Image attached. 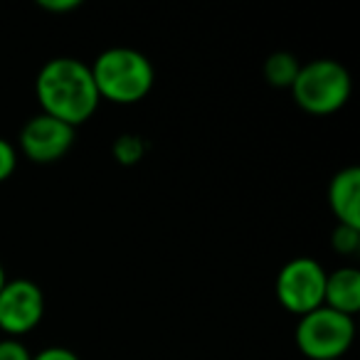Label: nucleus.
Segmentation results:
<instances>
[{
    "instance_id": "obj_16",
    "label": "nucleus",
    "mask_w": 360,
    "mask_h": 360,
    "mask_svg": "<svg viewBox=\"0 0 360 360\" xmlns=\"http://www.w3.org/2000/svg\"><path fill=\"white\" fill-rule=\"evenodd\" d=\"M37 6L47 13H70L82 6L79 0H37Z\"/></svg>"
},
{
    "instance_id": "obj_13",
    "label": "nucleus",
    "mask_w": 360,
    "mask_h": 360,
    "mask_svg": "<svg viewBox=\"0 0 360 360\" xmlns=\"http://www.w3.org/2000/svg\"><path fill=\"white\" fill-rule=\"evenodd\" d=\"M18 168V150L11 141L0 139V183H6Z\"/></svg>"
},
{
    "instance_id": "obj_10",
    "label": "nucleus",
    "mask_w": 360,
    "mask_h": 360,
    "mask_svg": "<svg viewBox=\"0 0 360 360\" xmlns=\"http://www.w3.org/2000/svg\"><path fill=\"white\" fill-rule=\"evenodd\" d=\"M299 70H301V62L296 60V55L284 50L271 52L264 62V79L271 86H276V89H291Z\"/></svg>"
},
{
    "instance_id": "obj_11",
    "label": "nucleus",
    "mask_w": 360,
    "mask_h": 360,
    "mask_svg": "<svg viewBox=\"0 0 360 360\" xmlns=\"http://www.w3.org/2000/svg\"><path fill=\"white\" fill-rule=\"evenodd\" d=\"M146 150H148V143L139 134H121L111 146V153L121 165H136L146 155Z\"/></svg>"
},
{
    "instance_id": "obj_8",
    "label": "nucleus",
    "mask_w": 360,
    "mask_h": 360,
    "mask_svg": "<svg viewBox=\"0 0 360 360\" xmlns=\"http://www.w3.org/2000/svg\"><path fill=\"white\" fill-rule=\"evenodd\" d=\"M328 205L338 225L360 227V168L348 165L330 178Z\"/></svg>"
},
{
    "instance_id": "obj_15",
    "label": "nucleus",
    "mask_w": 360,
    "mask_h": 360,
    "mask_svg": "<svg viewBox=\"0 0 360 360\" xmlns=\"http://www.w3.org/2000/svg\"><path fill=\"white\" fill-rule=\"evenodd\" d=\"M32 360H79V355L70 348H62V345H50V348L32 355Z\"/></svg>"
},
{
    "instance_id": "obj_14",
    "label": "nucleus",
    "mask_w": 360,
    "mask_h": 360,
    "mask_svg": "<svg viewBox=\"0 0 360 360\" xmlns=\"http://www.w3.org/2000/svg\"><path fill=\"white\" fill-rule=\"evenodd\" d=\"M0 360H32V353L20 338L0 340Z\"/></svg>"
},
{
    "instance_id": "obj_12",
    "label": "nucleus",
    "mask_w": 360,
    "mask_h": 360,
    "mask_svg": "<svg viewBox=\"0 0 360 360\" xmlns=\"http://www.w3.org/2000/svg\"><path fill=\"white\" fill-rule=\"evenodd\" d=\"M330 247H333V252L345 255V257L358 255V250H360V227L335 225L333 235H330Z\"/></svg>"
},
{
    "instance_id": "obj_2",
    "label": "nucleus",
    "mask_w": 360,
    "mask_h": 360,
    "mask_svg": "<svg viewBox=\"0 0 360 360\" xmlns=\"http://www.w3.org/2000/svg\"><path fill=\"white\" fill-rule=\"evenodd\" d=\"M99 99L111 104H139L150 94L155 72L150 60L134 47H109L89 65Z\"/></svg>"
},
{
    "instance_id": "obj_5",
    "label": "nucleus",
    "mask_w": 360,
    "mask_h": 360,
    "mask_svg": "<svg viewBox=\"0 0 360 360\" xmlns=\"http://www.w3.org/2000/svg\"><path fill=\"white\" fill-rule=\"evenodd\" d=\"M326 274L328 271L314 257H294L276 274V299L286 311L301 319L323 306Z\"/></svg>"
},
{
    "instance_id": "obj_4",
    "label": "nucleus",
    "mask_w": 360,
    "mask_h": 360,
    "mask_svg": "<svg viewBox=\"0 0 360 360\" xmlns=\"http://www.w3.org/2000/svg\"><path fill=\"white\" fill-rule=\"evenodd\" d=\"M355 338V321L319 306L296 323V345L309 360H340Z\"/></svg>"
},
{
    "instance_id": "obj_9",
    "label": "nucleus",
    "mask_w": 360,
    "mask_h": 360,
    "mask_svg": "<svg viewBox=\"0 0 360 360\" xmlns=\"http://www.w3.org/2000/svg\"><path fill=\"white\" fill-rule=\"evenodd\" d=\"M323 306L345 314L353 319L360 311V271L355 266H340V269L326 274Z\"/></svg>"
},
{
    "instance_id": "obj_3",
    "label": "nucleus",
    "mask_w": 360,
    "mask_h": 360,
    "mask_svg": "<svg viewBox=\"0 0 360 360\" xmlns=\"http://www.w3.org/2000/svg\"><path fill=\"white\" fill-rule=\"evenodd\" d=\"M353 91L350 75L340 62L335 60H311L301 65L294 84H291V96L296 106L306 114L328 116L343 109Z\"/></svg>"
},
{
    "instance_id": "obj_6",
    "label": "nucleus",
    "mask_w": 360,
    "mask_h": 360,
    "mask_svg": "<svg viewBox=\"0 0 360 360\" xmlns=\"http://www.w3.org/2000/svg\"><path fill=\"white\" fill-rule=\"evenodd\" d=\"M45 316V294L30 279H8L0 289V330L11 338L25 335Z\"/></svg>"
},
{
    "instance_id": "obj_17",
    "label": "nucleus",
    "mask_w": 360,
    "mask_h": 360,
    "mask_svg": "<svg viewBox=\"0 0 360 360\" xmlns=\"http://www.w3.org/2000/svg\"><path fill=\"white\" fill-rule=\"evenodd\" d=\"M6 281H8V274H6V266L0 264V289L6 286Z\"/></svg>"
},
{
    "instance_id": "obj_7",
    "label": "nucleus",
    "mask_w": 360,
    "mask_h": 360,
    "mask_svg": "<svg viewBox=\"0 0 360 360\" xmlns=\"http://www.w3.org/2000/svg\"><path fill=\"white\" fill-rule=\"evenodd\" d=\"M75 131L40 111L20 129V150L32 163H57L75 146Z\"/></svg>"
},
{
    "instance_id": "obj_1",
    "label": "nucleus",
    "mask_w": 360,
    "mask_h": 360,
    "mask_svg": "<svg viewBox=\"0 0 360 360\" xmlns=\"http://www.w3.org/2000/svg\"><path fill=\"white\" fill-rule=\"evenodd\" d=\"M35 96L42 114L62 124L82 126L99 109V91L89 65L77 57H55L37 72Z\"/></svg>"
}]
</instances>
